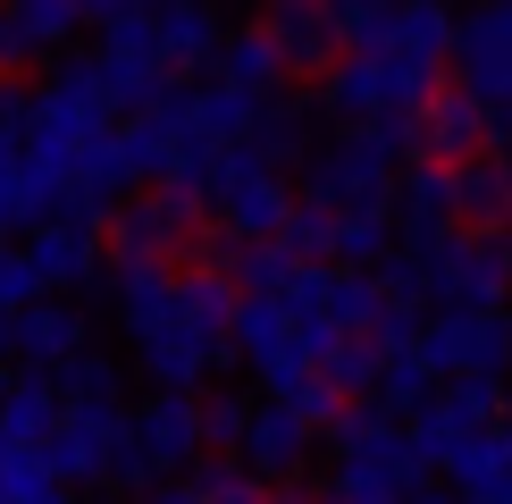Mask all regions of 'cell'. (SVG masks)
I'll return each instance as SVG.
<instances>
[{
	"mask_svg": "<svg viewBox=\"0 0 512 504\" xmlns=\"http://www.w3.org/2000/svg\"><path fill=\"white\" fill-rule=\"evenodd\" d=\"M454 210L462 227H512V185H504V160H454Z\"/></svg>",
	"mask_w": 512,
	"mask_h": 504,
	"instance_id": "603a6c76",
	"label": "cell"
},
{
	"mask_svg": "<svg viewBox=\"0 0 512 504\" xmlns=\"http://www.w3.org/2000/svg\"><path fill=\"white\" fill-rule=\"evenodd\" d=\"M445 227H462V210H454V160L412 152L395 168V236L403 244H429V236H445Z\"/></svg>",
	"mask_w": 512,
	"mask_h": 504,
	"instance_id": "4fadbf2b",
	"label": "cell"
},
{
	"mask_svg": "<svg viewBox=\"0 0 512 504\" xmlns=\"http://www.w3.org/2000/svg\"><path fill=\"white\" fill-rule=\"evenodd\" d=\"M210 210L227 219V236H277V227L294 219V185H286V168L252 160L236 143L227 168H219V185H210Z\"/></svg>",
	"mask_w": 512,
	"mask_h": 504,
	"instance_id": "ba28073f",
	"label": "cell"
},
{
	"mask_svg": "<svg viewBox=\"0 0 512 504\" xmlns=\"http://www.w3.org/2000/svg\"><path fill=\"white\" fill-rule=\"evenodd\" d=\"M261 26L277 34V51H286L294 76H328L345 59V9L336 0H269Z\"/></svg>",
	"mask_w": 512,
	"mask_h": 504,
	"instance_id": "8fae6325",
	"label": "cell"
},
{
	"mask_svg": "<svg viewBox=\"0 0 512 504\" xmlns=\"http://www.w3.org/2000/svg\"><path fill=\"white\" fill-rule=\"evenodd\" d=\"M496 404H504V395H496V378H437V387H429V404L412 412V446L429 454V471H445V462L471 446L487 420H496Z\"/></svg>",
	"mask_w": 512,
	"mask_h": 504,
	"instance_id": "9c48e42d",
	"label": "cell"
},
{
	"mask_svg": "<svg viewBox=\"0 0 512 504\" xmlns=\"http://www.w3.org/2000/svg\"><path fill=\"white\" fill-rule=\"evenodd\" d=\"M420 362L437 378H504L512 370V320L504 311H429L420 328Z\"/></svg>",
	"mask_w": 512,
	"mask_h": 504,
	"instance_id": "8992f818",
	"label": "cell"
},
{
	"mask_svg": "<svg viewBox=\"0 0 512 504\" xmlns=\"http://www.w3.org/2000/svg\"><path fill=\"white\" fill-rule=\"evenodd\" d=\"M0 353H17V311L0 303Z\"/></svg>",
	"mask_w": 512,
	"mask_h": 504,
	"instance_id": "8d00e7d4",
	"label": "cell"
},
{
	"mask_svg": "<svg viewBox=\"0 0 512 504\" xmlns=\"http://www.w3.org/2000/svg\"><path fill=\"white\" fill-rule=\"evenodd\" d=\"M236 353L252 362V378H261L269 395L294 387V378L311 370V336L286 311V294H244V303H236Z\"/></svg>",
	"mask_w": 512,
	"mask_h": 504,
	"instance_id": "52a82bcc",
	"label": "cell"
},
{
	"mask_svg": "<svg viewBox=\"0 0 512 504\" xmlns=\"http://www.w3.org/2000/svg\"><path fill=\"white\" fill-rule=\"evenodd\" d=\"M0 395H9V353H0Z\"/></svg>",
	"mask_w": 512,
	"mask_h": 504,
	"instance_id": "60d3db41",
	"label": "cell"
},
{
	"mask_svg": "<svg viewBox=\"0 0 512 504\" xmlns=\"http://www.w3.org/2000/svg\"><path fill=\"white\" fill-rule=\"evenodd\" d=\"M210 76H227V84H244V93L252 101H269V93H286V51H277V34L269 26H244V34H227L219 42V68H210Z\"/></svg>",
	"mask_w": 512,
	"mask_h": 504,
	"instance_id": "ffe728a7",
	"label": "cell"
},
{
	"mask_svg": "<svg viewBox=\"0 0 512 504\" xmlns=\"http://www.w3.org/2000/svg\"><path fill=\"white\" fill-rule=\"evenodd\" d=\"M0 17L17 26L26 59H51V51H68V42H76V26H84V9H76V0H0Z\"/></svg>",
	"mask_w": 512,
	"mask_h": 504,
	"instance_id": "484cf974",
	"label": "cell"
},
{
	"mask_svg": "<svg viewBox=\"0 0 512 504\" xmlns=\"http://www.w3.org/2000/svg\"><path fill=\"white\" fill-rule=\"evenodd\" d=\"M244 152L252 160H269V168H286V160H311V118H303V101H261V118H252V135H244Z\"/></svg>",
	"mask_w": 512,
	"mask_h": 504,
	"instance_id": "4316f807",
	"label": "cell"
},
{
	"mask_svg": "<svg viewBox=\"0 0 512 504\" xmlns=\"http://www.w3.org/2000/svg\"><path fill=\"white\" fill-rule=\"evenodd\" d=\"M34 294H51V286H42V278H34V261L9 244V252H0V303H9V311H26Z\"/></svg>",
	"mask_w": 512,
	"mask_h": 504,
	"instance_id": "836d02e7",
	"label": "cell"
},
{
	"mask_svg": "<svg viewBox=\"0 0 512 504\" xmlns=\"http://www.w3.org/2000/svg\"><path fill=\"white\" fill-rule=\"evenodd\" d=\"M51 420H59V378L34 362L26 378H9V395H0V437H26V446H42V437H51Z\"/></svg>",
	"mask_w": 512,
	"mask_h": 504,
	"instance_id": "cb8c5ba5",
	"label": "cell"
},
{
	"mask_svg": "<svg viewBox=\"0 0 512 504\" xmlns=\"http://www.w3.org/2000/svg\"><path fill=\"white\" fill-rule=\"evenodd\" d=\"M437 84H445V59L412 51V42H345V59L319 76V101H328L336 126H353V118H412Z\"/></svg>",
	"mask_w": 512,
	"mask_h": 504,
	"instance_id": "7a4b0ae2",
	"label": "cell"
},
{
	"mask_svg": "<svg viewBox=\"0 0 512 504\" xmlns=\"http://www.w3.org/2000/svg\"><path fill=\"white\" fill-rule=\"evenodd\" d=\"M496 160H504V185H512V143H504V152H496Z\"/></svg>",
	"mask_w": 512,
	"mask_h": 504,
	"instance_id": "ab89813d",
	"label": "cell"
},
{
	"mask_svg": "<svg viewBox=\"0 0 512 504\" xmlns=\"http://www.w3.org/2000/svg\"><path fill=\"white\" fill-rule=\"evenodd\" d=\"M244 429H252L244 395H210V404H202V446H244Z\"/></svg>",
	"mask_w": 512,
	"mask_h": 504,
	"instance_id": "d6a6232c",
	"label": "cell"
},
{
	"mask_svg": "<svg viewBox=\"0 0 512 504\" xmlns=\"http://www.w3.org/2000/svg\"><path fill=\"white\" fill-rule=\"evenodd\" d=\"M93 345V328H84V311L76 303H51V294H34L26 311H17V353L26 362H42V370H59L68 353H84Z\"/></svg>",
	"mask_w": 512,
	"mask_h": 504,
	"instance_id": "d6986e66",
	"label": "cell"
},
{
	"mask_svg": "<svg viewBox=\"0 0 512 504\" xmlns=\"http://www.w3.org/2000/svg\"><path fill=\"white\" fill-rule=\"evenodd\" d=\"M26 261H34V278L59 294V286L101 278L110 244H101V227H84V219H34V227H26Z\"/></svg>",
	"mask_w": 512,
	"mask_h": 504,
	"instance_id": "9a60e30c",
	"label": "cell"
},
{
	"mask_svg": "<svg viewBox=\"0 0 512 504\" xmlns=\"http://www.w3.org/2000/svg\"><path fill=\"white\" fill-rule=\"evenodd\" d=\"M51 378H59V404L68 412H126V370L101 362V353H68Z\"/></svg>",
	"mask_w": 512,
	"mask_h": 504,
	"instance_id": "d4e9b609",
	"label": "cell"
},
{
	"mask_svg": "<svg viewBox=\"0 0 512 504\" xmlns=\"http://www.w3.org/2000/svg\"><path fill=\"white\" fill-rule=\"evenodd\" d=\"M118 429H126V412H68V404H59L42 454H51V471L68 479V488H110V446H118Z\"/></svg>",
	"mask_w": 512,
	"mask_h": 504,
	"instance_id": "7c38bea8",
	"label": "cell"
},
{
	"mask_svg": "<svg viewBox=\"0 0 512 504\" xmlns=\"http://www.w3.org/2000/svg\"><path fill=\"white\" fill-rule=\"evenodd\" d=\"M9 227H17V219H9V210H0V252H9Z\"/></svg>",
	"mask_w": 512,
	"mask_h": 504,
	"instance_id": "f35d334b",
	"label": "cell"
},
{
	"mask_svg": "<svg viewBox=\"0 0 512 504\" xmlns=\"http://www.w3.org/2000/svg\"><path fill=\"white\" fill-rule=\"evenodd\" d=\"M126 504H194V488H135Z\"/></svg>",
	"mask_w": 512,
	"mask_h": 504,
	"instance_id": "d590c367",
	"label": "cell"
},
{
	"mask_svg": "<svg viewBox=\"0 0 512 504\" xmlns=\"http://www.w3.org/2000/svg\"><path fill=\"white\" fill-rule=\"evenodd\" d=\"M395 202H370V210H336V261H353V269H378L395 252Z\"/></svg>",
	"mask_w": 512,
	"mask_h": 504,
	"instance_id": "83f0119b",
	"label": "cell"
},
{
	"mask_svg": "<svg viewBox=\"0 0 512 504\" xmlns=\"http://www.w3.org/2000/svg\"><path fill=\"white\" fill-rule=\"evenodd\" d=\"M210 236V194H194L185 177H152V185H126V202H110L101 219V244L110 261H168L185 269Z\"/></svg>",
	"mask_w": 512,
	"mask_h": 504,
	"instance_id": "3957f363",
	"label": "cell"
},
{
	"mask_svg": "<svg viewBox=\"0 0 512 504\" xmlns=\"http://www.w3.org/2000/svg\"><path fill=\"white\" fill-rule=\"evenodd\" d=\"M454 76L487 101L496 143H512V0H479L471 17H454Z\"/></svg>",
	"mask_w": 512,
	"mask_h": 504,
	"instance_id": "5b68a950",
	"label": "cell"
},
{
	"mask_svg": "<svg viewBox=\"0 0 512 504\" xmlns=\"http://www.w3.org/2000/svg\"><path fill=\"white\" fill-rule=\"evenodd\" d=\"M429 303L445 311H504L512 294V227H445V236L412 244Z\"/></svg>",
	"mask_w": 512,
	"mask_h": 504,
	"instance_id": "277c9868",
	"label": "cell"
},
{
	"mask_svg": "<svg viewBox=\"0 0 512 504\" xmlns=\"http://www.w3.org/2000/svg\"><path fill=\"white\" fill-rule=\"evenodd\" d=\"M294 261H336V210L328 202H294V219L277 227Z\"/></svg>",
	"mask_w": 512,
	"mask_h": 504,
	"instance_id": "1f68e13d",
	"label": "cell"
},
{
	"mask_svg": "<svg viewBox=\"0 0 512 504\" xmlns=\"http://www.w3.org/2000/svg\"><path fill=\"white\" fill-rule=\"evenodd\" d=\"M76 9H84V26H110V17L135 9V0H76Z\"/></svg>",
	"mask_w": 512,
	"mask_h": 504,
	"instance_id": "e575fe53",
	"label": "cell"
},
{
	"mask_svg": "<svg viewBox=\"0 0 512 504\" xmlns=\"http://www.w3.org/2000/svg\"><path fill=\"white\" fill-rule=\"evenodd\" d=\"M126 437L152 454L160 479L202 462V395L194 387H152V404H126Z\"/></svg>",
	"mask_w": 512,
	"mask_h": 504,
	"instance_id": "30bf717a",
	"label": "cell"
},
{
	"mask_svg": "<svg viewBox=\"0 0 512 504\" xmlns=\"http://www.w3.org/2000/svg\"><path fill=\"white\" fill-rule=\"evenodd\" d=\"M412 152H429V160H471L496 143V126H487V101L479 93H462V84H437L429 101L412 110Z\"/></svg>",
	"mask_w": 512,
	"mask_h": 504,
	"instance_id": "5bb4252c",
	"label": "cell"
},
{
	"mask_svg": "<svg viewBox=\"0 0 512 504\" xmlns=\"http://www.w3.org/2000/svg\"><path fill=\"white\" fill-rule=\"evenodd\" d=\"M269 504H311V496H294V488H277V496H269Z\"/></svg>",
	"mask_w": 512,
	"mask_h": 504,
	"instance_id": "74e56055",
	"label": "cell"
},
{
	"mask_svg": "<svg viewBox=\"0 0 512 504\" xmlns=\"http://www.w3.org/2000/svg\"><path fill=\"white\" fill-rule=\"evenodd\" d=\"M152 26H160V68L168 76H210L219 68V17L210 0H152Z\"/></svg>",
	"mask_w": 512,
	"mask_h": 504,
	"instance_id": "e0dca14e",
	"label": "cell"
},
{
	"mask_svg": "<svg viewBox=\"0 0 512 504\" xmlns=\"http://www.w3.org/2000/svg\"><path fill=\"white\" fill-rule=\"evenodd\" d=\"M445 471H454L462 504H512V420H504V429L487 420V429H479L454 462H445Z\"/></svg>",
	"mask_w": 512,
	"mask_h": 504,
	"instance_id": "ac0fdd59",
	"label": "cell"
},
{
	"mask_svg": "<svg viewBox=\"0 0 512 504\" xmlns=\"http://www.w3.org/2000/svg\"><path fill=\"white\" fill-rule=\"evenodd\" d=\"M93 68H101V93H110V110H118V118L152 110V101L168 93V84H177V76H168V68H160L152 51H101Z\"/></svg>",
	"mask_w": 512,
	"mask_h": 504,
	"instance_id": "7402d4cb",
	"label": "cell"
},
{
	"mask_svg": "<svg viewBox=\"0 0 512 504\" xmlns=\"http://www.w3.org/2000/svg\"><path fill=\"white\" fill-rule=\"evenodd\" d=\"M194 504H269V479L252 462H194Z\"/></svg>",
	"mask_w": 512,
	"mask_h": 504,
	"instance_id": "f546056e",
	"label": "cell"
},
{
	"mask_svg": "<svg viewBox=\"0 0 512 504\" xmlns=\"http://www.w3.org/2000/svg\"><path fill=\"white\" fill-rule=\"evenodd\" d=\"M0 504H76V488L51 471V454L26 437H0Z\"/></svg>",
	"mask_w": 512,
	"mask_h": 504,
	"instance_id": "44dd1931",
	"label": "cell"
},
{
	"mask_svg": "<svg viewBox=\"0 0 512 504\" xmlns=\"http://www.w3.org/2000/svg\"><path fill=\"white\" fill-rule=\"evenodd\" d=\"M319 370L336 378V387L345 395H370L378 387V370H387V353H378V336H319Z\"/></svg>",
	"mask_w": 512,
	"mask_h": 504,
	"instance_id": "f1b7e54d",
	"label": "cell"
},
{
	"mask_svg": "<svg viewBox=\"0 0 512 504\" xmlns=\"http://www.w3.org/2000/svg\"><path fill=\"white\" fill-rule=\"evenodd\" d=\"M412 118H353L336 126L328 143L303 160V202H328V210H370V202H395V168L412 160Z\"/></svg>",
	"mask_w": 512,
	"mask_h": 504,
	"instance_id": "6da1fadb",
	"label": "cell"
},
{
	"mask_svg": "<svg viewBox=\"0 0 512 504\" xmlns=\"http://www.w3.org/2000/svg\"><path fill=\"white\" fill-rule=\"evenodd\" d=\"M311 446H319V429L286 404V395H269V404H252V429H244L236 454H244L261 479H294V471L311 462Z\"/></svg>",
	"mask_w": 512,
	"mask_h": 504,
	"instance_id": "2e32d148",
	"label": "cell"
},
{
	"mask_svg": "<svg viewBox=\"0 0 512 504\" xmlns=\"http://www.w3.org/2000/svg\"><path fill=\"white\" fill-rule=\"evenodd\" d=\"M429 387H437V370L429 362H420V353H387V370H378V404H387V412H403V420H412L420 404H429Z\"/></svg>",
	"mask_w": 512,
	"mask_h": 504,
	"instance_id": "4dcf8cb0",
	"label": "cell"
}]
</instances>
